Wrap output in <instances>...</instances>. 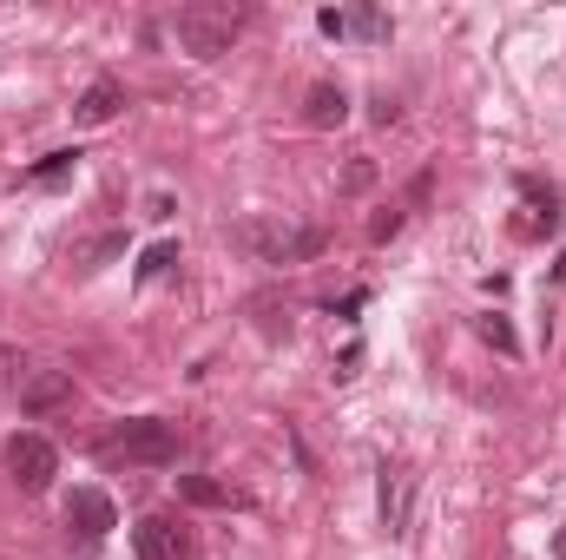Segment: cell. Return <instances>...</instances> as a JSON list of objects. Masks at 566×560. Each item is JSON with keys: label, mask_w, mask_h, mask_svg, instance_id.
I'll list each match as a JSON object with an SVG mask.
<instances>
[{"label": "cell", "mask_w": 566, "mask_h": 560, "mask_svg": "<svg viewBox=\"0 0 566 560\" xmlns=\"http://www.w3.org/2000/svg\"><path fill=\"white\" fill-rule=\"evenodd\" d=\"M178 495L198 501V508H231V501H238L231 488H218V481H205V475H178Z\"/></svg>", "instance_id": "8fae6325"}, {"label": "cell", "mask_w": 566, "mask_h": 560, "mask_svg": "<svg viewBox=\"0 0 566 560\" xmlns=\"http://www.w3.org/2000/svg\"><path fill=\"white\" fill-rule=\"evenodd\" d=\"M396 231H402V211H396V205H389V211H382V218H376V225H369V238H376V245H382V238H396Z\"/></svg>", "instance_id": "2e32d148"}, {"label": "cell", "mask_w": 566, "mask_h": 560, "mask_svg": "<svg viewBox=\"0 0 566 560\" xmlns=\"http://www.w3.org/2000/svg\"><path fill=\"white\" fill-rule=\"evenodd\" d=\"M382 521L402 535V521H409V475L402 468H382Z\"/></svg>", "instance_id": "30bf717a"}, {"label": "cell", "mask_w": 566, "mask_h": 560, "mask_svg": "<svg viewBox=\"0 0 566 560\" xmlns=\"http://www.w3.org/2000/svg\"><path fill=\"white\" fill-rule=\"evenodd\" d=\"M66 528H73L80 541H106V535L119 528L113 495H99V488H73V495H66Z\"/></svg>", "instance_id": "8992f818"}, {"label": "cell", "mask_w": 566, "mask_h": 560, "mask_svg": "<svg viewBox=\"0 0 566 560\" xmlns=\"http://www.w3.org/2000/svg\"><path fill=\"white\" fill-rule=\"evenodd\" d=\"M7 475H13L27 495H46L53 475H60V448H53L46 435H13V442H7Z\"/></svg>", "instance_id": "277c9868"}, {"label": "cell", "mask_w": 566, "mask_h": 560, "mask_svg": "<svg viewBox=\"0 0 566 560\" xmlns=\"http://www.w3.org/2000/svg\"><path fill=\"white\" fill-rule=\"evenodd\" d=\"M119 106H126V86H119V80H93V86L80 93V106H73V126H106Z\"/></svg>", "instance_id": "ba28073f"}, {"label": "cell", "mask_w": 566, "mask_h": 560, "mask_svg": "<svg viewBox=\"0 0 566 560\" xmlns=\"http://www.w3.org/2000/svg\"><path fill=\"white\" fill-rule=\"evenodd\" d=\"M133 548H139V560H191V535L171 515H145L133 528Z\"/></svg>", "instance_id": "52a82bcc"}, {"label": "cell", "mask_w": 566, "mask_h": 560, "mask_svg": "<svg viewBox=\"0 0 566 560\" xmlns=\"http://www.w3.org/2000/svg\"><path fill=\"white\" fill-rule=\"evenodd\" d=\"M303 120H310L316 133L343 126V120H349V100H343V86H310V100H303Z\"/></svg>", "instance_id": "9c48e42d"}, {"label": "cell", "mask_w": 566, "mask_h": 560, "mask_svg": "<svg viewBox=\"0 0 566 560\" xmlns=\"http://www.w3.org/2000/svg\"><path fill=\"white\" fill-rule=\"evenodd\" d=\"M13 396H20L27 416H53V409H73V376L66 370H27L13 383Z\"/></svg>", "instance_id": "5b68a950"}, {"label": "cell", "mask_w": 566, "mask_h": 560, "mask_svg": "<svg viewBox=\"0 0 566 560\" xmlns=\"http://www.w3.org/2000/svg\"><path fill=\"white\" fill-rule=\"evenodd\" d=\"M113 455H119V462H139V468H165V462H178V428H171V422H158V416L119 422Z\"/></svg>", "instance_id": "7a4b0ae2"}, {"label": "cell", "mask_w": 566, "mask_h": 560, "mask_svg": "<svg viewBox=\"0 0 566 560\" xmlns=\"http://www.w3.org/2000/svg\"><path fill=\"white\" fill-rule=\"evenodd\" d=\"M171 265H178V245H151V251H145V265H139V278L151 283L158 271H171Z\"/></svg>", "instance_id": "4fadbf2b"}, {"label": "cell", "mask_w": 566, "mask_h": 560, "mask_svg": "<svg viewBox=\"0 0 566 560\" xmlns=\"http://www.w3.org/2000/svg\"><path fill=\"white\" fill-rule=\"evenodd\" d=\"M238 245L244 251H258L264 265H296V258H310V251H323V231H296V225H238Z\"/></svg>", "instance_id": "3957f363"}, {"label": "cell", "mask_w": 566, "mask_h": 560, "mask_svg": "<svg viewBox=\"0 0 566 560\" xmlns=\"http://www.w3.org/2000/svg\"><path fill=\"white\" fill-rule=\"evenodd\" d=\"M73 165H80V152H53V158H40V165H33V185H60Z\"/></svg>", "instance_id": "7c38bea8"}, {"label": "cell", "mask_w": 566, "mask_h": 560, "mask_svg": "<svg viewBox=\"0 0 566 560\" xmlns=\"http://www.w3.org/2000/svg\"><path fill=\"white\" fill-rule=\"evenodd\" d=\"M481 336H488L494 350H507V356H514V330H507V317H481Z\"/></svg>", "instance_id": "5bb4252c"}, {"label": "cell", "mask_w": 566, "mask_h": 560, "mask_svg": "<svg viewBox=\"0 0 566 560\" xmlns=\"http://www.w3.org/2000/svg\"><path fill=\"white\" fill-rule=\"evenodd\" d=\"M554 554H560V560H566V528H560V535H554Z\"/></svg>", "instance_id": "e0dca14e"}, {"label": "cell", "mask_w": 566, "mask_h": 560, "mask_svg": "<svg viewBox=\"0 0 566 560\" xmlns=\"http://www.w3.org/2000/svg\"><path fill=\"white\" fill-rule=\"evenodd\" d=\"M178 46L185 53H198V60H218V53H231V40H238V27H244V13L231 7V0H191V7H178Z\"/></svg>", "instance_id": "6da1fadb"}, {"label": "cell", "mask_w": 566, "mask_h": 560, "mask_svg": "<svg viewBox=\"0 0 566 560\" xmlns=\"http://www.w3.org/2000/svg\"><path fill=\"white\" fill-rule=\"evenodd\" d=\"M349 27H356V33H369V40H382V33H389V20H382L376 7H363V13H349Z\"/></svg>", "instance_id": "9a60e30c"}]
</instances>
